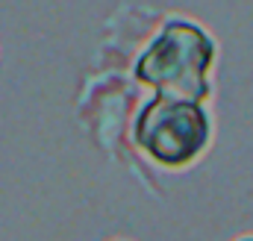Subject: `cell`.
Wrapping results in <instances>:
<instances>
[{
	"label": "cell",
	"instance_id": "7a4b0ae2",
	"mask_svg": "<svg viewBox=\"0 0 253 241\" xmlns=\"http://www.w3.org/2000/svg\"><path fill=\"white\" fill-rule=\"evenodd\" d=\"M215 141V118L209 103L150 94L132 118V144L138 153L165 168L186 171L197 165Z\"/></svg>",
	"mask_w": 253,
	"mask_h": 241
},
{
	"label": "cell",
	"instance_id": "6da1fadb",
	"mask_svg": "<svg viewBox=\"0 0 253 241\" xmlns=\"http://www.w3.org/2000/svg\"><path fill=\"white\" fill-rule=\"evenodd\" d=\"M218 59L221 44L200 21L171 15L135 56L132 77L153 94L209 103L215 94Z\"/></svg>",
	"mask_w": 253,
	"mask_h": 241
},
{
	"label": "cell",
	"instance_id": "3957f363",
	"mask_svg": "<svg viewBox=\"0 0 253 241\" xmlns=\"http://www.w3.org/2000/svg\"><path fill=\"white\" fill-rule=\"evenodd\" d=\"M233 241H253V233H242V236H236Z\"/></svg>",
	"mask_w": 253,
	"mask_h": 241
}]
</instances>
